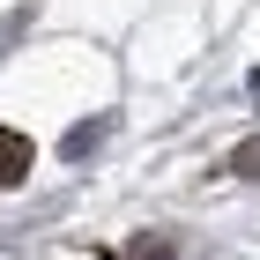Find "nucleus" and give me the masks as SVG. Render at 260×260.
Segmentation results:
<instances>
[{"label": "nucleus", "instance_id": "nucleus-1", "mask_svg": "<svg viewBox=\"0 0 260 260\" xmlns=\"http://www.w3.org/2000/svg\"><path fill=\"white\" fill-rule=\"evenodd\" d=\"M22 179H30V141L0 126V186H22Z\"/></svg>", "mask_w": 260, "mask_h": 260}, {"label": "nucleus", "instance_id": "nucleus-2", "mask_svg": "<svg viewBox=\"0 0 260 260\" xmlns=\"http://www.w3.org/2000/svg\"><path fill=\"white\" fill-rule=\"evenodd\" d=\"M97 141H104V119H97V126H75V134H67L60 149H67V156H89V149H97Z\"/></svg>", "mask_w": 260, "mask_h": 260}, {"label": "nucleus", "instance_id": "nucleus-3", "mask_svg": "<svg viewBox=\"0 0 260 260\" xmlns=\"http://www.w3.org/2000/svg\"><path fill=\"white\" fill-rule=\"evenodd\" d=\"M231 171H238V179H260V141H245L238 156H231Z\"/></svg>", "mask_w": 260, "mask_h": 260}, {"label": "nucleus", "instance_id": "nucleus-4", "mask_svg": "<svg viewBox=\"0 0 260 260\" xmlns=\"http://www.w3.org/2000/svg\"><path fill=\"white\" fill-rule=\"evenodd\" d=\"M126 260H171V245H134Z\"/></svg>", "mask_w": 260, "mask_h": 260}, {"label": "nucleus", "instance_id": "nucleus-5", "mask_svg": "<svg viewBox=\"0 0 260 260\" xmlns=\"http://www.w3.org/2000/svg\"><path fill=\"white\" fill-rule=\"evenodd\" d=\"M253 97H260V75H253Z\"/></svg>", "mask_w": 260, "mask_h": 260}]
</instances>
